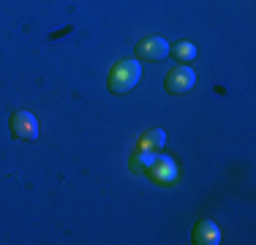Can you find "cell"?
<instances>
[{
	"instance_id": "9",
	"label": "cell",
	"mask_w": 256,
	"mask_h": 245,
	"mask_svg": "<svg viewBox=\"0 0 256 245\" xmlns=\"http://www.w3.org/2000/svg\"><path fill=\"white\" fill-rule=\"evenodd\" d=\"M156 156H158V152L139 150L136 156L131 158V169H134V172H142V174H144V172H148V166H150V164H153V158H156Z\"/></svg>"
},
{
	"instance_id": "3",
	"label": "cell",
	"mask_w": 256,
	"mask_h": 245,
	"mask_svg": "<svg viewBox=\"0 0 256 245\" xmlns=\"http://www.w3.org/2000/svg\"><path fill=\"white\" fill-rule=\"evenodd\" d=\"M194 82H196V74H194L191 66H178V68H172L166 74V79H164V88H166V93H188V90L194 88Z\"/></svg>"
},
{
	"instance_id": "6",
	"label": "cell",
	"mask_w": 256,
	"mask_h": 245,
	"mask_svg": "<svg viewBox=\"0 0 256 245\" xmlns=\"http://www.w3.org/2000/svg\"><path fill=\"white\" fill-rule=\"evenodd\" d=\"M191 237L196 245H218L221 242V232H218V226L212 224V220H199V224L194 226Z\"/></svg>"
},
{
	"instance_id": "7",
	"label": "cell",
	"mask_w": 256,
	"mask_h": 245,
	"mask_svg": "<svg viewBox=\"0 0 256 245\" xmlns=\"http://www.w3.org/2000/svg\"><path fill=\"white\" fill-rule=\"evenodd\" d=\"M166 144V134L161 128H150L142 139H139V150H148V152H161V147Z\"/></svg>"
},
{
	"instance_id": "2",
	"label": "cell",
	"mask_w": 256,
	"mask_h": 245,
	"mask_svg": "<svg viewBox=\"0 0 256 245\" xmlns=\"http://www.w3.org/2000/svg\"><path fill=\"white\" fill-rule=\"evenodd\" d=\"M144 174H148L156 186L169 188V186H174V182H178V164H174L169 156H156L153 164L148 166Z\"/></svg>"
},
{
	"instance_id": "8",
	"label": "cell",
	"mask_w": 256,
	"mask_h": 245,
	"mask_svg": "<svg viewBox=\"0 0 256 245\" xmlns=\"http://www.w3.org/2000/svg\"><path fill=\"white\" fill-rule=\"evenodd\" d=\"M174 58L180 60V66H191L196 60V46L191 41H180V44H174Z\"/></svg>"
},
{
	"instance_id": "5",
	"label": "cell",
	"mask_w": 256,
	"mask_h": 245,
	"mask_svg": "<svg viewBox=\"0 0 256 245\" xmlns=\"http://www.w3.org/2000/svg\"><path fill=\"white\" fill-rule=\"evenodd\" d=\"M169 52H172V46H169V41L161 38V36H150V38H144L136 44V58L139 60H164Z\"/></svg>"
},
{
	"instance_id": "4",
	"label": "cell",
	"mask_w": 256,
	"mask_h": 245,
	"mask_svg": "<svg viewBox=\"0 0 256 245\" xmlns=\"http://www.w3.org/2000/svg\"><path fill=\"white\" fill-rule=\"evenodd\" d=\"M11 134H14L16 139L33 142V139H38V120H36L28 109H16V112L11 114Z\"/></svg>"
},
{
	"instance_id": "1",
	"label": "cell",
	"mask_w": 256,
	"mask_h": 245,
	"mask_svg": "<svg viewBox=\"0 0 256 245\" xmlns=\"http://www.w3.org/2000/svg\"><path fill=\"white\" fill-rule=\"evenodd\" d=\"M139 79H142V66H139V60H120V63L109 71L106 84H109L112 93L123 96V93H131V90L136 88Z\"/></svg>"
}]
</instances>
